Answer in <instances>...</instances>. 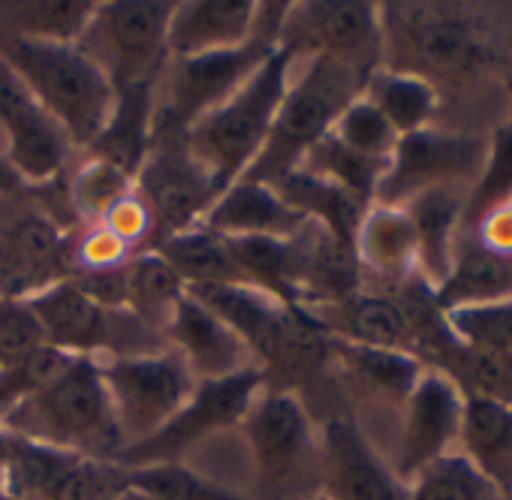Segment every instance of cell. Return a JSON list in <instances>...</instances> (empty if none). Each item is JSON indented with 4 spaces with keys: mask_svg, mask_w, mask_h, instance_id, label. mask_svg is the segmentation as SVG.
<instances>
[{
    "mask_svg": "<svg viewBox=\"0 0 512 500\" xmlns=\"http://www.w3.org/2000/svg\"><path fill=\"white\" fill-rule=\"evenodd\" d=\"M187 293L244 341L253 365L263 371L266 389L296 392L329 368L332 338L311 311L287 308L253 287H196Z\"/></svg>",
    "mask_w": 512,
    "mask_h": 500,
    "instance_id": "1",
    "label": "cell"
},
{
    "mask_svg": "<svg viewBox=\"0 0 512 500\" xmlns=\"http://www.w3.org/2000/svg\"><path fill=\"white\" fill-rule=\"evenodd\" d=\"M383 70L407 73L431 88H467L494 64L497 49L458 4H380Z\"/></svg>",
    "mask_w": 512,
    "mask_h": 500,
    "instance_id": "2",
    "label": "cell"
},
{
    "mask_svg": "<svg viewBox=\"0 0 512 500\" xmlns=\"http://www.w3.org/2000/svg\"><path fill=\"white\" fill-rule=\"evenodd\" d=\"M0 428L112 464L124 449L112 398L100 374V359L91 356H76L58 380L0 416Z\"/></svg>",
    "mask_w": 512,
    "mask_h": 500,
    "instance_id": "3",
    "label": "cell"
},
{
    "mask_svg": "<svg viewBox=\"0 0 512 500\" xmlns=\"http://www.w3.org/2000/svg\"><path fill=\"white\" fill-rule=\"evenodd\" d=\"M290 58L278 49L223 106L184 130L187 151L208 172L217 196L260 157L278 106L290 88Z\"/></svg>",
    "mask_w": 512,
    "mask_h": 500,
    "instance_id": "4",
    "label": "cell"
},
{
    "mask_svg": "<svg viewBox=\"0 0 512 500\" xmlns=\"http://www.w3.org/2000/svg\"><path fill=\"white\" fill-rule=\"evenodd\" d=\"M290 4H260L250 43L196 58H172L157 85L163 97L154 100V127L187 130L229 97H235L250 76L278 52V31Z\"/></svg>",
    "mask_w": 512,
    "mask_h": 500,
    "instance_id": "5",
    "label": "cell"
},
{
    "mask_svg": "<svg viewBox=\"0 0 512 500\" xmlns=\"http://www.w3.org/2000/svg\"><path fill=\"white\" fill-rule=\"evenodd\" d=\"M4 58L46 112L64 127L73 148H91L112 118L115 88L109 76L76 46L0 40Z\"/></svg>",
    "mask_w": 512,
    "mask_h": 500,
    "instance_id": "6",
    "label": "cell"
},
{
    "mask_svg": "<svg viewBox=\"0 0 512 500\" xmlns=\"http://www.w3.org/2000/svg\"><path fill=\"white\" fill-rule=\"evenodd\" d=\"M365 82V76L338 61L311 58L305 76L293 88H287L260 157L250 163V169L238 181L269 184L278 175L299 169L305 154L332 133L341 112L356 97H362Z\"/></svg>",
    "mask_w": 512,
    "mask_h": 500,
    "instance_id": "7",
    "label": "cell"
},
{
    "mask_svg": "<svg viewBox=\"0 0 512 500\" xmlns=\"http://www.w3.org/2000/svg\"><path fill=\"white\" fill-rule=\"evenodd\" d=\"M172 13V0L97 4V13L76 49L109 76L115 91L130 85H157L163 67L169 64L166 34Z\"/></svg>",
    "mask_w": 512,
    "mask_h": 500,
    "instance_id": "8",
    "label": "cell"
},
{
    "mask_svg": "<svg viewBox=\"0 0 512 500\" xmlns=\"http://www.w3.org/2000/svg\"><path fill=\"white\" fill-rule=\"evenodd\" d=\"M278 49L290 61L299 55L329 58L368 79L383 67L380 4L368 0L290 4L278 31Z\"/></svg>",
    "mask_w": 512,
    "mask_h": 500,
    "instance_id": "9",
    "label": "cell"
},
{
    "mask_svg": "<svg viewBox=\"0 0 512 500\" xmlns=\"http://www.w3.org/2000/svg\"><path fill=\"white\" fill-rule=\"evenodd\" d=\"M124 446L154 437L193 395L196 380L178 353H148L100 362Z\"/></svg>",
    "mask_w": 512,
    "mask_h": 500,
    "instance_id": "10",
    "label": "cell"
},
{
    "mask_svg": "<svg viewBox=\"0 0 512 500\" xmlns=\"http://www.w3.org/2000/svg\"><path fill=\"white\" fill-rule=\"evenodd\" d=\"M263 371L250 365L232 377L223 380H205L196 383L187 404L148 440L124 446L115 458L118 467H148V464H172L178 461L193 443L226 431L232 425H241L247 407L263 389Z\"/></svg>",
    "mask_w": 512,
    "mask_h": 500,
    "instance_id": "11",
    "label": "cell"
},
{
    "mask_svg": "<svg viewBox=\"0 0 512 500\" xmlns=\"http://www.w3.org/2000/svg\"><path fill=\"white\" fill-rule=\"evenodd\" d=\"M133 187L151 211L154 244L199 226L217 199L208 172L187 151L184 130L172 127H154Z\"/></svg>",
    "mask_w": 512,
    "mask_h": 500,
    "instance_id": "12",
    "label": "cell"
},
{
    "mask_svg": "<svg viewBox=\"0 0 512 500\" xmlns=\"http://www.w3.org/2000/svg\"><path fill=\"white\" fill-rule=\"evenodd\" d=\"M485 160V139L425 127L401 136L374 190V205L401 208L413 196L440 187L473 184Z\"/></svg>",
    "mask_w": 512,
    "mask_h": 500,
    "instance_id": "13",
    "label": "cell"
},
{
    "mask_svg": "<svg viewBox=\"0 0 512 500\" xmlns=\"http://www.w3.org/2000/svg\"><path fill=\"white\" fill-rule=\"evenodd\" d=\"M4 485L22 500H115L124 470L7 431Z\"/></svg>",
    "mask_w": 512,
    "mask_h": 500,
    "instance_id": "14",
    "label": "cell"
},
{
    "mask_svg": "<svg viewBox=\"0 0 512 500\" xmlns=\"http://www.w3.org/2000/svg\"><path fill=\"white\" fill-rule=\"evenodd\" d=\"M241 428L266 491H287L314 464L320 467L311 419L296 392L263 386L247 407Z\"/></svg>",
    "mask_w": 512,
    "mask_h": 500,
    "instance_id": "15",
    "label": "cell"
},
{
    "mask_svg": "<svg viewBox=\"0 0 512 500\" xmlns=\"http://www.w3.org/2000/svg\"><path fill=\"white\" fill-rule=\"evenodd\" d=\"M73 235L46 208L0 223V296L34 299L73 278Z\"/></svg>",
    "mask_w": 512,
    "mask_h": 500,
    "instance_id": "16",
    "label": "cell"
},
{
    "mask_svg": "<svg viewBox=\"0 0 512 500\" xmlns=\"http://www.w3.org/2000/svg\"><path fill=\"white\" fill-rule=\"evenodd\" d=\"M0 127L10 139L7 160L28 187L61 181L73 142L4 58H0Z\"/></svg>",
    "mask_w": 512,
    "mask_h": 500,
    "instance_id": "17",
    "label": "cell"
},
{
    "mask_svg": "<svg viewBox=\"0 0 512 500\" xmlns=\"http://www.w3.org/2000/svg\"><path fill=\"white\" fill-rule=\"evenodd\" d=\"M410 485L377 455L350 413H335L320 440L323 500H407Z\"/></svg>",
    "mask_w": 512,
    "mask_h": 500,
    "instance_id": "18",
    "label": "cell"
},
{
    "mask_svg": "<svg viewBox=\"0 0 512 500\" xmlns=\"http://www.w3.org/2000/svg\"><path fill=\"white\" fill-rule=\"evenodd\" d=\"M461 392L437 371L422 374L413 395L404 404V428L398 443L395 473L407 485L437 458L455 452L461 434Z\"/></svg>",
    "mask_w": 512,
    "mask_h": 500,
    "instance_id": "19",
    "label": "cell"
},
{
    "mask_svg": "<svg viewBox=\"0 0 512 500\" xmlns=\"http://www.w3.org/2000/svg\"><path fill=\"white\" fill-rule=\"evenodd\" d=\"M163 335L169 350L181 356L196 383L223 380L253 365L244 341L187 290L178 299Z\"/></svg>",
    "mask_w": 512,
    "mask_h": 500,
    "instance_id": "20",
    "label": "cell"
},
{
    "mask_svg": "<svg viewBox=\"0 0 512 500\" xmlns=\"http://www.w3.org/2000/svg\"><path fill=\"white\" fill-rule=\"evenodd\" d=\"M256 10L260 4L253 0H184V4H175L166 34L169 61L229 52L250 43Z\"/></svg>",
    "mask_w": 512,
    "mask_h": 500,
    "instance_id": "21",
    "label": "cell"
},
{
    "mask_svg": "<svg viewBox=\"0 0 512 500\" xmlns=\"http://www.w3.org/2000/svg\"><path fill=\"white\" fill-rule=\"evenodd\" d=\"M208 232L220 238H278V241H293L305 226L308 217L293 211L275 187L263 181H235L226 187L202 223Z\"/></svg>",
    "mask_w": 512,
    "mask_h": 500,
    "instance_id": "22",
    "label": "cell"
},
{
    "mask_svg": "<svg viewBox=\"0 0 512 500\" xmlns=\"http://www.w3.org/2000/svg\"><path fill=\"white\" fill-rule=\"evenodd\" d=\"M311 314L329 338L416 356V335H413L410 317L392 290L386 293L359 290L356 296L329 308H314Z\"/></svg>",
    "mask_w": 512,
    "mask_h": 500,
    "instance_id": "23",
    "label": "cell"
},
{
    "mask_svg": "<svg viewBox=\"0 0 512 500\" xmlns=\"http://www.w3.org/2000/svg\"><path fill=\"white\" fill-rule=\"evenodd\" d=\"M440 311L512 302V250H491L458 232L446 281L434 290Z\"/></svg>",
    "mask_w": 512,
    "mask_h": 500,
    "instance_id": "24",
    "label": "cell"
},
{
    "mask_svg": "<svg viewBox=\"0 0 512 500\" xmlns=\"http://www.w3.org/2000/svg\"><path fill=\"white\" fill-rule=\"evenodd\" d=\"M419 362L428 371L443 374L461 398H485L512 407V353L470 347L449 329L419 353Z\"/></svg>",
    "mask_w": 512,
    "mask_h": 500,
    "instance_id": "25",
    "label": "cell"
},
{
    "mask_svg": "<svg viewBox=\"0 0 512 500\" xmlns=\"http://www.w3.org/2000/svg\"><path fill=\"white\" fill-rule=\"evenodd\" d=\"M401 208L407 211L416 232V275L437 290L452 266V250L464 214V193L461 187L425 190Z\"/></svg>",
    "mask_w": 512,
    "mask_h": 500,
    "instance_id": "26",
    "label": "cell"
},
{
    "mask_svg": "<svg viewBox=\"0 0 512 500\" xmlns=\"http://www.w3.org/2000/svg\"><path fill=\"white\" fill-rule=\"evenodd\" d=\"M356 260L362 272L377 275L389 287L416 275V232L404 208L371 205L356 232Z\"/></svg>",
    "mask_w": 512,
    "mask_h": 500,
    "instance_id": "27",
    "label": "cell"
},
{
    "mask_svg": "<svg viewBox=\"0 0 512 500\" xmlns=\"http://www.w3.org/2000/svg\"><path fill=\"white\" fill-rule=\"evenodd\" d=\"M269 187H275V193L293 211H299L311 223L323 226L338 244L356 250V232H359V223H362V217H365V211L371 205H365L353 193H347L338 184H332L326 178H317V175H311L305 169L284 172L275 181H269Z\"/></svg>",
    "mask_w": 512,
    "mask_h": 500,
    "instance_id": "28",
    "label": "cell"
},
{
    "mask_svg": "<svg viewBox=\"0 0 512 500\" xmlns=\"http://www.w3.org/2000/svg\"><path fill=\"white\" fill-rule=\"evenodd\" d=\"M94 13V0H0V40L76 46Z\"/></svg>",
    "mask_w": 512,
    "mask_h": 500,
    "instance_id": "29",
    "label": "cell"
},
{
    "mask_svg": "<svg viewBox=\"0 0 512 500\" xmlns=\"http://www.w3.org/2000/svg\"><path fill=\"white\" fill-rule=\"evenodd\" d=\"M332 362L347 374V380L362 395H371L395 407L407 404V398L425 374V365L410 353L359 347L338 338H332Z\"/></svg>",
    "mask_w": 512,
    "mask_h": 500,
    "instance_id": "30",
    "label": "cell"
},
{
    "mask_svg": "<svg viewBox=\"0 0 512 500\" xmlns=\"http://www.w3.org/2000/svg\"><path fill=\"white\" fill-rule=\"evenodd\" d=\"M154 100H157V85L118 88L112 118L88 148L91 157L115 163L136 181V172L154 136Z\"/></svg>",
    "mask_w": 512,
    "mask_h": 500,
    "instance_id": "31",
    "label": "cell"
},
{
    "mask_svg": "<svg viewBox=\"0 0 512 500\" xmlns=\"http://www.w3.org/2000/svg\"><path fill=\"white\" fill-rule=\"evenodd\" d=\"M458 446L461 455L500 491L512 488V407L464 398Z\"/></svg>",
    "mask_w": 512,
    "mask_h": 500,
    "instance_id": "32",
    "label": "cell"
},
{
    "mask_svg": "<svg viewBox=\"0 0 512 500\" xmlns=\"http://www.w3.org/2000/svg\"><path fill=\"white\" fill-rule=\"evenodd\" d=\"M154 254H160L169 269L181 278L187 290L196 287H247L241 269L235 266L226 238L208 232L205 226H193L187 232L169 235L157 241Z\"/></svg>",
    "mask_w": 512,
    "mask_h": 500,
    "instance_id": "33",
    "label": "cell"
},
{
    "mask_svg": "<svg viewBox=\"0 0 512 500\" xmlns=\"http://www.w3.org/2000/svg\"><path fill=\"white\" fill-rule=\"evenodd\" d=\"M184 290L187 287L181 284V278L154 250H142L124 266V308L160 335L166 332Z\"/></svg>",
    "mask_w": 512,
    "mask_h": 500,
    "instance_id": "34",
    "label": "cell"
},
{
    "mask_svg": "<svg viewBox=\"0 0 512 500\" xmlns=\"http://www.w3.org/2000/svg\"><path fill=\"white\" fill-rule=\"evenodd\" d=\"M362 97L389 121V127L398 133V139L431 127V121L440 109L437 88H431L428 82H422L416 76L392 73L383 67L368 76Z\"/></svg>",
    "mask_w": 512,
    "mask_h": 500,
    "instance_id": "35",
    "label": "cell"
},
{
    "mask_svg": "<svg viewBox=\"0 0 512 500\" xmlns=\"http://www.w3.org/2000/svg\"><path fill=\"white\" fill-rule=\"evenodd\" d=\"M512 205V112L485 142V160L464 196L461 232H473L482 217Z\"/></svg>",
    "mask_w": 512,
    "mask_h": 500,
    "instance_id": "36",
    "label": "cell"
},
{
    "mask_svg": "<svg viewBox=\"0 0 512 500\" xmlns=\"http://www.w3.org/2000/svg\"><path fill=\"white\" fill-rule=\"evenodd\" d=\"M389 163H380V160H368L356 151H350L347 145H341L332 133L323 136L302 160L299 169L317 175V178H326L332 184H338L341 190L353 193L356 199H362L365 205H374V190L383 178Z\"/></svg>",
    "mask_w": 512,
    "mask_h": 500,
    "instance_id": "37",
    "label": "cell"
},
{
    "mask_svg": "<svg viewBox=\"0 0 512 500\" xmlns=\"http://www.w3.org/2000/svg\"><path fill=\"white\" fill-rule=\"evenodd\" d=\"M407 500H503V491L461 452H449L410 482Z\"/></svg>",
    "mask_w": 512,
    "mask_h": 500,
    "instance_id": "38",
    "label": "cell"
},
{
    "mask_svg": "<svg viewBox=\"0 0 512 500\" xmlns=\"http://www.w3.org/2000/svg\"><path fill=\"white\" fill-rule=\"evenodd\" d=\"M127 193H133V178L118 169L115 163H106L100 157H91L67 184V205L73 208L76 220L100 223L106 211L121 202Z\"/></svg>",
    "mask_w": 512,
    "mask_h": 500,
    "instance_id": "39",
    "label": "cell"
},
{
    "mask_svg": "<svg viewBox=\"0 0 512 500\" xmlns=\"http://www.w3.org/2000/svg\"><path fill=\"white\" fill-rule=\"evenodd\" d=\"M124 485L148 491L160 500H250L241 491H232L220 482H211V479L193 473L181 461L130 467V470H124Z\"/></svg>",
    "mask_w": 512,
    "mask_h": 500,
    "instance_id": "40",
    "label": "cell"
},
{
    "mask_svg": "<svg viewBox=\"0 0 512 500\" xmlns=\"http://www.w3.org/2000/svg\"><path fill=\"white\" fill-rule=\"evenodd\" d=\"M332 136L341 145H347L350 151H356L368 160H380V163H389L392 151L398 145V133L365 97H356L341 112V118L332 127Z\"/></svg>",
    "mask_w": 512,
    "mask_h": 500,
    "instance_id": "41",
    "label": "cell"
},
{
    "mask_svg": "<svg viewBox=\"0 0 512 500\" xmlns=\"http://www.w3.org/2000/svg\"><path fill=\"white\" fill-rule=\"evenodd\" d=\"M76 356L58 350V347H40L28 359H22L13 368L0 371V416H7L16 404L28 401L40 389H46L52 380H58Z\"/></svg>",
    "mask_w": 512,
    "mask_h": 500,
    "instance_id": "42",
    "label": "cell"
},
{
    "mask_svg": "<svg viewBox=\"0 0 512 500\" xmlns=\"http://www.w3.org/2000/svg\"><path fill=\"white\" fill-rule=\"evenodd\" d=\"M446 323L452 335L470 347L512 353V302L455 308L446 311Z\"/></svg>",
    "mask_w": 512,
    "mask_h": 500,
    "instance_id": "43",
    "label": "cell"
},
{
    "mask_svg": "<svg viewBox=\"0 0 512 500\" xmlns=\"http://www.w3.org/2000/svg\"><path fill=\"white\" fill-rule=\"evenodd\" d=\"M40 347H46V335L31 305L0 296V371L19 365Z\"/></svg>",
    "mask_w": 512,
    "mask_h": 500,
    "instance_id": "44",
    "label": "cell"
},
{
    "mask_svg": "<svg viewBox=\"0 0 512 500\" xmlns=\"http://www.w3.org/2000/svg\"><path fill=\"white\" fill-rule=\"evenodd\" d=\"M133 257L136 250L100 223H91L82 235H73V278L115 272Z\"/></svg>",
    "mask_w": 512,
    "mask_h": 500,
    "instance_id": "45",
    "label": "cell"
},
{
    "mask_svg": "<svg viewBox=\"0 0 512 500\" xmlns=\"http://www.w3.org/2000/svg\"><path fill=\"white\" fill-rule=\"evenodd\" d=\"M100 226H106L112 235H118L124 244H130L136 254H142V250H151V244H154V220H151L148 205L136 193V187H133V193H127L121 202H115L106 211Z\"/></svg>",
    "mask_w": 512,
    "mask_h": 500,
    "instance_id": "46",
    "label": "cell"
},
{
    "mask_svg": "<svg viewBox=\"0 0 512 500\" xmlns=\"http://www.w3.org/2000/svg\"><path fill=\"white\" fill-rule=\"evenodd\" d=\"M464 235H473L479 244L491 250H512V205L491 211L488 217L479 220L473 232H464Z\"/></svg>",
    "mask_w": 512,
    "mask_h": 500,
    "instance_id": "47",
    "label": "cell"
},
{
    "mask_svg": "<svg viewBox=\"0 0 512 500\" xmlns=\"http://www.w3.org/2000/svg\"><path fill=\"white\" fill-rule=\"evenodd\" d=\"M28 184L19 178V172L10 166V160L0 154V196H13V193H19V190H25Z\"/></svg>",
    "mask_w": 512,
    "mask_h": 500,
    "instance_id": "48",
    "label": "cell"
},
{
    "mask_svg": "<svg viewBox=\"0 0 512 500\" xmlns=\"http://www.w3.org/2000/svg\"><path fill=\"white\" fill-rule=\"evenodd\" d=\"M115 500H160V497H154V494H148V491H139V488H133V485H124V488L115 494Z\"/></svg>",
    "mask_w": 512,
    "mask_h": 500,
    "instance_id": "49",
    "label": "cell"
},
{
    "mask_svg": "<svg viewBox=\"0 0 512 500\" xmlns=\"http://www.w3.org/2000/svg\"><path fill=\"white\" fill-rule=\"evenodd\" d=\"M4 464H7V431L0 428V482H4Z\"/></svg>",
    "mask_w": 512,
    "mask_h": 500,
    "instance_id": "50",
    "label": "cell"
},
{
    "mask_svg": "<svg viewBox=\"0 0 512 500\" xmlns=\"http://www.w3.org/2000/svg\"><path fill=\"white\" fill-rule=\"evenodd\" d=\"M0 500H22V497H16V494H13V491L4 485V482H0Z\"/></svg>",
    "mask_w": 512,
    "mask_h": 500,
    "instance_id": "51",
    "label": "cell"
},
{
    "mask_svg": "<svg viewBox=\"0 0 512 500\" xmlns=\"http://www.w3.org/2000/svg\"><path fill=\"white\" fill-rule=\"evenodd\" d=\"M506 91H509V97H512V64H509V70H506Z\"/></svg>",
    "mask_w": 512,
    "mask_h": 500,
    "instance_id": "52",
    "label": "cell"
},
{
    "mask_svg": "<svg viewBox=\"0 0 512 500\" xmlns=\"http://www.w3.org/2000/svg\"><path fill=\"white\" fill-rule=\"evenodd\" d=\"M503 500H512V488H509V491H503Z\"/></svg>",
    "mask_w": 512,
    "mask_h": 500,
    "instance_id": "53",
    "label": "cell"
},
{
    "mask_svg": "<svg viewBox=\"0 0 512 500\" xmlns=\"http://www.w3.org/2000/svg\"><path fill=\"white\" fill-rule=\"evenodd\" d=\"M305 500H323V497H320V494H314V497H305Z\"/></svg>",
    "mask_w": 512,
    "mask_h": 500,
    "instance_id": "54",
    "label": "cell"
}]
</instances>
